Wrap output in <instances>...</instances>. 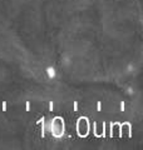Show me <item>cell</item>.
Instances as JSON below:
<instances>
[{
	"instance_id": "obj_1",
	"label": "cell",
	"mask_w": 143,
	"mask_h": 150,
	"mask_svg": "<svg viewBox=\"0 0 143 150\" xmlns=\"http://www.w3.org/2000/svg\"><path fill=\"white\" fill-rule=\"evenodd\" d=\"M44 74L48 79L53 80V79H56V76H58V70H56L54 67H46L44 69Z\"/></svg>"
}]
</instances>
